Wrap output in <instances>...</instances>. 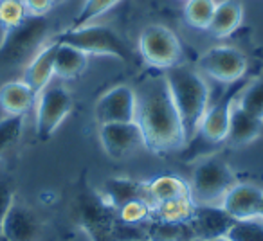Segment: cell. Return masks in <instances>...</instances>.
<instances>
[{"label":"cell","instance_id":"f35d334b","mask_svg":"<svg viewBox=\"0 0 263 241\" xmlns=\"http://www.w3.org/2000/svg\"><path fill=\"white\" fill-rule=\"evenodd\" d=\"M18 2H24V0H18Z\"/></svg>","mask_w":263,"mask_h":241},{"label":"cell","instance_id":"e0dca14e","mask_svg":"<svg viewBox=\"0 0 263 241\" xmlns=\"http://www.w3.org/2000/svg\"><path fill=\"white\" fill-rule=\"evenodd\" d=\"M261 132H263V120L251 115L238 103H234L233 108H231L226 143H229L231 146H236V148L247 146L252 140L258 139Z\"/></svg>","mask_w":263,"mask_h":241},{"label":"cell","instance_id":"d590c367","mask_svg":"<svg viewBox=\"0 0 263 241\" xmlns=\"http://www.w3.org/2000/svg\"><path fill=\"white\" fill-rule=\"evenodd\" d=\"M187 241H202V239H198V237H193V239H187Z\"/></svg>","mask_w":263,"mask_h":241},{"label":"cell","instance_id":"3957f363","mask_svg":"<svg viewBox=\"0 0 263 241\" xmlns=\"http://www.w3.org/2000/svg\"><path fill=\"white\" fill-rule=\"evenodd\" d=\"M236 184L233 169L223 158L211 155L193 168L190 186V196L197 205H220L227 191Z\"/></svg>","mask_w":263,"mask_h":241},{"label":"cell","instance_id":"9a60e30c","mask_svg":"<svg viewBox=\"0 0 263 241\" xmlns=\"http://www.w3.org/2000/svg\"><path fill=\"white\" fill-rule=\"evenodd\" d=\"M99 196H101V200L105 202L108 207H112L114 211L130 200H137V198L150 200L148 182L126 178V176H114V178L106 180V182L103 184Z\"/></svg>","mask_w":263,"mask_h":241},{"label":"cell","instance_id":"74e56055","mask_svg":"<svg viewBox=\"0 0 263 241\" xmlns=\"http://www.w3.org/2000/svg\"><path fill=\"white\" fill-rule=\"evenodd\" d=\"M130 241H148V239H130Z\"/></svg>","mask_w":263,"mask_h":241},{"label":"cell","instance_id":"f1b7e54d","mask_svg":"<svg viewBox=\"0 0 263 241\" xmlns=\"http://www.w3.org/2000/svg\"><path fill=\"white\" fill-rule=\"evenodd\" d=\"M121 0H85V4L81 6L80 13L74 16L70 27H81L87 24H94L96 18L105 15L112 8H116Z\"/></svg>","mask_w":263,"mask_h":241},{"label":"cell","instance_id":"6da1fadb","mask_svg":"<svg viewBox=\"0 0 263 241\" xmlns=\"http://www.w3.org/2000/svg\"><path fill=\"white\" fill-rule=\"evenodd\" d=\"M134 90L136 123L143 133L144 148L159 155L182 150L187 140L164 74L146 77Z\"/></svg>","mask_w":263,"mask_h":241},{"label":"cell","instance_id":"4fadbf2b","mask_svg":"<svg viewBox=\"0 0 263 241\" xmlns=\"http://www.w3.org/2000/svg\"><path fill=\"white\" fill-rule=\"evenodd\" d=\"M234 222L236 219L231 218L220 205H197L190 225L195 237L202 241H211L227 236Z\"/></svg>","mask_w":263,"mask_h":241},{"label":"cell","instance_id":"d4e9b609","mask_svg":"<svg viewBox=\"0 0 263 241\" xmlns=\"http://www.w3.org/2000/svg\"><path fill=\"white\" fill-rule=\"evenodd\" d=\"M216 0H186L184 4V20L195 29L208 31L216 9Z\"/></svg>","mask_w":263,"mask_h":241},{"label":"cell","instance_id":"30bf717a","mask_svg":"<svg viewBox=\"0 0 263 241\" xmlns=\"http://www.w3.org/2000/svg\"><path fill=\"white\" fill-rule=\"evenodd\" d=\"M136 90L128 85H117L98 99L94 117L98 125L132 123L136 120Z\"/></svg>","mask_w":263,"mask_h":241},{"label":"cell","instance_id":"5b68a950","mask_svg":"<svg viewBox=\"0 0 263 241\" xmlns=\"http://www.w3.org/2000/svg\"><path fill=\"white\" fill-rule=\"evenodd\" d=\"M49 34L45 16H27L22 24L4 31L0 40V62L8 65H22L29 62L42 47Z\"/></svg>","mask_w":263,"mask_h":241},{"label":"cell","instance_id":"83f0119b","mask_svg":"<svg viewBox=\"0 0 263 241\" xmlns=\"http://www.w3.org/2000/svg\"><path fill=\"white\" fill-rule=\"evenodd\" d=\"M231 241H263V218L236 219L227 232Z\"/></svg>","mask_w":263,"mask_h":241},{"label":"cell","instance_id":"603a6c76","mask_svg":"<svg viewBox=\"0 0 263 241\" xmlns=\"http://www.w3.org/2000/svg\"><path fill=\"white\" fill-rule=\"evenodd\" d=\"M144 234L148 241H187L195 237L190 223H170L159 219H150L144 225Z\"/></svg>","mask_w":263,"mask_h":241},{"label":"cell","instance_id":"44dd1931","mask_svg":"<svg viewBox=\"0 0 263 241\" xmlns=\"http://www.w3.org/2000/svg\"><path fill=\"white\" fill-rule=\"evenodd\" d=\"M195 204L191 196L175 198V200L159 202L152 205V219L170 223H190L195 212Z\"/></svg>","mask_w":263,"mask_h":241},{"label":"cell","instance_id":"4316f807","mask_svg":"<svg viewBox=\"0 0 263 241\" xmlns=\"http://www.w3.org/2000/svg\"><path fill=\"white\" fill-rule=\"evenodd\" d=\"M24 130V115L0 117V157L18 144Z\"/></svg>","mask_w":263,"mask_h":241},{"label":"cell","instance_id":"836d02e7","mask_svg":"<svg viewBox=\"0 0 263 241\" xmlns=\"http://www.w3.org/2000/svg\"><path fill=\"white\" fill-rule=\"evenodd\" d=\"M259 218H263V200H261V209H259Z\"/></svg>","mask_w":263,"mask_h":241},{"label":"cell","instance_id":"ffe728a7","mask_svg":"<svg viewBox=\"0 0 263 241\" xmlns=\"http://www.w3.org/2000/svg\"><path fill=\"white\" fill-rule=\"evenodd\" d=\"M87 63L88 54L70 45L58 44L54 56V76L60 79H74L87 69Z\"/></svg>","mask_w":263,"mask_h":241},{"label":"cell","instance_id":"484cf974","mask_svg":"<svg viewBox=\"0 0 263 241\" xmlns=\"http://www.w3.org/2000/svg\"><path fill=\"white\" fill-rule=\"evenodd\" d=\"M236 103L251 115L263 120V77H256L254 81H247L243 90L240 92Z\"/></svg>","mask_w":263,"mask_h":241},{"label":"cell","instance_id":"7c38bea8","mask_svg":"<svg viewBox=\"0 0 263 241\" xmlns=\"http://www.w3.org/2000/svg\"><path fill=\"white\" fill-rule=\"evenodd\" d=\"M263 189L254 184L236 182L223 200L220 202V207L227 212L233 219H249L258 218L261 209Z\"/></svg>","mask_w":263,"mask_h":241},{"label":"cell","instance_id":"52a82bcc","mask_svg":"<svg viewBox=\"0 0 263 241\" xmlns=\"http://www.w3.org/2000/svg\"><path fill=\"white\" fill-rule=\"evenodd\" d=\"M36 135L49 140L72 110V95L63 85L49 83L36 97Z\"/></svg>","mask_w":263,"mask_h":241},{"label":"cell","instance_id":"5bb4252c","mask_svg":"<svg viewBox=\"0 0 263 241\" xmlns=\"http://www.w3.org/2000/svg\"><path fill=\"white\" fill-rule=\"evenodd\" d=\"M38 230H40V225L33 211L16 202L11 205L9 212L0 223V234L8 237L9 241H36Z\"/></svg>","mask_w":263,"mask_h":241},{"label":"cell","instance_id":"f546056e","mask_svg":"<svg viewBox=\"0 0 263 241\" xmlns=\"http://www.w3.org/2000/svg\"><path fill=\"white\" fill-rule=\"evenodd\" d=\"M27 9L18 0H0V26L6 29L22 24L27 18Z\"/></svg>","mask_w":263,"mask_h":241},{"label":"cell","instance_id":"d6a6232c","mask_svg":"<svg viewBox=\"0 0 263 241\" xmlns=\"http://www.w3.org/2000/svg\"><path fill=\"white\" fill-rule=\"evenodd\" d=\"M211 241H231L227 236H222V237H216V239H211Z\"/></svg>","mask_w":263,"mask_h":241},{"label":"cell","instance_id":"cb8c5ba5","mask_svg":"<svg viewBox=\"0 0 263 241\" xmlns=\"http://www.w3.org/2000/svg\"><path fill=\"white\" fill-rule=\"evenodd\" d=\"M152 205L154 204L144 198L130 200L121 205L119 209H116L117 219L128 227H137V229L144 230V225L152 219Z\"/></svg>","mask_w":263,"mask_h":241},{"label":"cell","instance_id":"2e32d148","mask_svg":"<svg viewBox=\"0 0 263 241\" xmlns=\"http://www.w3.org/2000/svg\"><path fill=\"white\" fill-rule=\"evenodd\" d=\"M56 44H45L33 58L29 59L26 70H24V83H27L36 94H40L54 77V56H56Z\"/></svg>","mask_w":263,"mask_h":241},{"label":"cell","instance_id":"d6986e66","mask_svg":"<svg viewBox=\"0 0 263 241\" xmlns=\"http://www.w3.org/2000/svg\"><path fill=\"white\" fill-rule=\"evenodd\" d=\"M243 22V8L238 0H220L208 33L215 38H229Z\"/></svg>","mask_w":263,"mask_h":241},{"label":"cell","instance_id":"7a4b0ae2","mask_svg":"<svg viewBox=\"0 0 263 241\" xmlns=\"http://www.w3.org/2000/svg\"><path fill=\"white\" fill-rule=\"evenodd\" d=\"M164 77L179 112L184 135L190 143L197 135L198 126L209 108V87L198 70L186 65L164 70Z\"/></svg>","mask_w":263,"mask_h":241},{"label":"cell","instance_id":"ac0fdd59","mask_svg":"<svg viewBox=\"0 0 263 241\" xmlns=\"http://www.w3.org/2000/svg\"><path fill=\"white\" fill-rule=\"evenodd\" d=\"M38 94L24 81H9L0 87V108L8 115H26L36 103Z\"/></svg>","mask_w":263,"mask_h":241},{"label":"cell","instance_id":"8fae6325","mask_svg":"<svg viewBox=\"0 0 263 241\" xmlns=\"http://www.w3.org/2000/svg\"><path fill=\"white\" fill-rule=\"evenodd\" d=\"M99 140L105 153L112 158H126L144 148V139L136 120L99 125Z\"/></svg>","mask_w":263,"mask_h":241},{"label":"cell","instance_id":"8992f818","mask_svg":"<svg viewBox=\"0 0 263 241\" xmlns=\"http://www.w3.org/2000/svg\"><path fill=\"white\" fill-rule=\"evenodd\" d=\"M139 54L146 65L159 70H170L180 65L182 45L170 27L150 24L139 34Z\"/></svg>","mask_w":263,"mask_h":241},{"label":"cell","instance_id":"1f68e13d","mask_svg":"<svg viewBox=\"0 0 263 241\" xmlns=\"http://www.w3.org/2000/svg\"><path fill=\"white\" fill-rule=\"evenodd\" d=\"M24 6L27 9V15L45 16L54 8V0H24Z\"/></svg>","mask_w":263,"mask_h":241},{"label":"cell","instance_id":"277c9868","mask_svg":"<svg viewBox=\"0 0 263 241\" xmlns=\"http://www.w3.org/2000/svg\"><path fill=\"white\" fill-rule=\"evenodd\" d=\"M56 44L70 45L88 56H114L123 62L132 58L130 49L121 36L108 26L87 24L81 27H69L54 36Z\"/></svg>","mask_w":263,"mask_h":241},{"label":"cell","instance_id":"4dcf8cb0","mask_svg":"<svg viewBox=\"0 0 263 241\" xmlns=\"http://www.w3.org/2000/svg\"><path fill=\"white\" fill-rule=\"evenodd\" d=\"M13 204H15V194H13L11 184L6 178H0V223L6 218Z\"/></svg>","mask_w":263,"mask_h":241},{"label":"cell","instance_id":"9c48e42d","mask_svg":"<svg viewBox=\"0 0 263 241\" xmlns=\"http://www.w3.org/2000/svg\"><path fill=\"white\" fill-rule=\"evenodd\" d=\"M245 85H247L245 79H240L238 83H233L229 90H227L215 105L209 106L197 132L198 135H202V139L213 144L226 143L227 128H229L231 108H233V105L236 103L238 95L243 90Z\"/></svg>","mask_w":263,"mask_h":241},{"label":"cell","instance_id":"ba28073f","mask_svg":"<svg viewBox=\"0 0 263 241\" xmlns=\"http://www.w3.org/2000/svg\"><path fill=\"white\" fill-rule=\"evenodd\" d=\"M247 67L249 63L243 52L231 45H216L208 49L198 58V69L204 76H209L211 79L226 85H233L243 79Z\"/></svg>","mask_w":263,"mask_h":241},{"label":"cell","instance_id":"7402d4cb","mask_svg":"<svg viewBox=\"0 0 263 241\" xmlns=\"http://www.w3.org/2000/svg\"><path fill=\"white\" fill-rule=\"evenodd\" d=\"M148 194L152 204H159V202L190 196V186L186 180L177 175H159L148 180Z\"/></svg>","mask_w":263,"mask_h":241},{"label":"cell","instance_id":"8d00e7d4","mask_svg":"<svg viewBox=\"0 0 263 241\" xmlns=\"http://www.w3.org/2000/svg\"><path fill=\"white\" fill-rule=\"evenodd\" d=\"M60 2H63V0H54V4H60Z\"/></svg>","mask_w":263,"mask_h":241},{"label":"cell","instance_id":"e575fe53","mask_svg":"<svg viewBox=\"0 0 263 241\" xmlns=\"http://www.w3.org/2000/svg\"><path fill=\"white\" fill-rule=\"evenodd\" d=\"M0 241H9V239L6 236H2V234H0Z\"/></svg>","mask_w":263,"mask_h":241}]
</instances>
